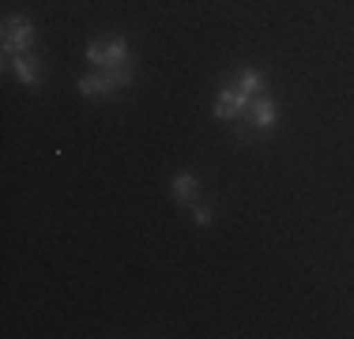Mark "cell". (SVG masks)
I'll return each instance as SVG.
<instances>
[{
    "label": "cell",
    "instance_id": "cell-1",
    "mask_svg": "<svg viewBox=\"0 0 354 339\" xmlns=\"http://www.w3.org/2000/svg\"><path fill=\"white\" fill-rule=\"evenodd\" d=\"M35 46V23L23 19V15H8L4 19V53L15 57V53H27Z\"/></svg>",
    "mask_w": 354,
    "mask_h": 339
},
{
    "label": "cell",
    "instance_id": "cell-2",
    "mask_svg": "<svg viewBox=\"0 0 354 339\" xmlns=\"http://www.w3.org/2000/svg\"><path fill=\"white\" fill-rule=\"evenodd\" d=\"M87 61L95 64H129V42L124 38H106V42H91L87 46Z\"/></svg>",
    "mask_w": 354,
    "mask_h": 339
},
{
    "label": "cell",
    "instance_id": "cell-3",
    "mask_svg": "<svg viewBox=\"0 0 354 339\" xmlns=\"http://www.w3.org/2000/svg\"><path fill=\"white\" fill-rule=\"evenodd\" d=\"M245 109H249V98L238 95L234 87H226L223 95H218V102H215V117H218V121H241Z\"/></svg>",
    "mask_w": 354,
    "mask_h": 339
},
{
    "label": "cell",
    "instance_id": "cell-4",
    "mask_svg": "<svg viewBox=\"0 0 354 339\" xmlns=\"http://www.w3.org/2000/svg\"><path fill=\"white\" fill-rule=\"evenodd\" d=\"M249 121H252V129L257 132H272L275 129V102L268 98V95H257V98H249Z\"/></svg>",
    "mask_w": 354,
    "mask_h": 339
},
{
    "label": "cell",
    "instance_id": "cell-5",
    "mask_svg": "<svg viewBox=\"0 0 354 339\" xmlns=\"http://www.w3.org/2000/svg\"><path fill=\"white\" fill-rule=\"evenodd\" d=\"M8 64H12V72L19 75V83H27V87L41 83V64H38V57H30V53H15Z\"/></svg>",
    "mask_w": 354,
    "mask_h": 339
},
{
    "label": "cell",
    "instance_id": "cell-6",
    "mask_svg": "<svg viewBox=\"0 0 354 339\" xmlns=\"http://www.w3.org/2000/svg\"><path fill=\"white\" fill-rule=\"evenodd\" d=\"M226 87H234L238 95H245V98H257L260 91H264V75H260L257 68H241V72L234 75V83H226Z\"/></svg>",
    "mask_w": 354,
    "mask_h": 339
},
{
    "label": "cell",
    "instance_id": "cell-7",
    "mask_svg": "<svg viewBox=\"0 0 354 339\" xmlns=\"http://www.w3.org/2000/svg\"><path fill=\"white\" fill-rule=\"evenodd\" d=\"M75 87H80V95H87V98H98V95H109V91H117V83H113V75L106 72H98V75H83L80 83H75Z\"/></svg>",
    "mask_w": 354,
    "mask_h": 339
},
{
    "label": "cell",
    "instance_id": "cell-8",
    "mask_svg": "<svg viewBox=\"0 0 354 339\" xmlns=\"http://www.w3.org/2000/svg\"><path fill=\"white\" fill-rule=\"evenodd\" d=\"M170 189H174L177 203H192V196H196V177H192V174H177Z\"/></svg>",
    "mask_w": 354,
    "mask_h": 339
},
{
    "label": "cell",
    "instance_id": "cell-9",
    "mask_svg": "<svg viewBox=\"0 0 354 339\" xmlns=\"http://www.w3.org/2000/svg\"><path fill=\"white\" fill-rule=\"evenodd\" d=\"M192 219H196V226H212V208L207 203H192Z\"/></svg>",
    "mask_w": 354,
    "mask_h": 339
}]
</instances>
